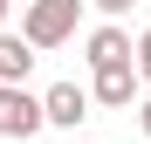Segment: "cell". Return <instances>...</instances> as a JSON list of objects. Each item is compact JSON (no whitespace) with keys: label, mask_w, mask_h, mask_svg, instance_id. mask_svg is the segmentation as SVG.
<instances>
[{"label":"cell","mask_w":151,"mask_h":144,"mask_svg":"<svg viewBox=\"0 0 151 144\" xmlns=\"http://www.w3.org/2000/svg\"><path fill=\"white\" fill-rule=\"evenodd\" d=\"M137 76H144V82H151V28H144V34H137Z\"/></svg>","instance_id":"cell-8"},{"label":"cell","mask_w":151,"mask_h":144,"mask_svg":"<svg viewBox=\"0 0 151 144\" xmlns=\"http://www.w3.org/2000/svg\"><path fill=\"white\" fill-rule=\"evenodd\" d=\"M35 69V41L28 34H0V82H28Z\"/></svg>","instance_id":"cell-6"},{"label":"cell","mask_w":151,"mask_h":144,"mask_svg":"<svg viewBox=\"0 0 151 144\" xmlns=\"http://www.w3.org/2000/svg\"><path fill=\"white\" fill-rule=\"evenodd\" d=\"M89 7H96V14H110V21H124V14L137 7V0H89Z\"/></svg>","instance_id":"cell-7"},{"label":"cell","mask_w":151,"mask_h":144,"mask_svg":"<svg viewBox=\"0 0 151 144\" xmlns=\"http://www.w3.org/2000/svg\"><path fill=\"white\" fill-rule=\"evenodd\" d=\"M76 21H83V0H28L21 7V34L35 48H62L76 34Z\"/></svg>","instance_id":"cell-1"},{"label":"cell","mask_w":151,"mask_h":144,"mask_svg":"<svg viewBox=\"0 0 151 144\" xmlns=\"http://www.w3.org/2000/svg\"><path fill=\"white\" fill-rule=\"evenodd\" d=\"M131 55H137V41L124 34L117 21H103V28L89 34V69H96V62H131Z\"/></svg>","instance_id":"cell-5"},{"label":"cell","mask_w":151,"mask_h":144,"mask_svg":"<svg viewBox=\"0 0 151 144\" xmlns=\"http://www.w3.org/2000/svg\"><path fill=\"white\" fill-rule=\"evenodd\" d=\"M137 62H96V82H89V96L96 103H110V110H131L137 103Z\"/></svg>","instance_id":"cell-3"},{"label":"cell","mask_w":151,"mask_h":144,"mask_svg":"<svg viewBox=\"0 0 151 144\" xmlns=\"http://www.w3.org/2000/svg\"><path fill=\"white\" fill-rule=\"evenodd\" d=\"M48 124L41 96H28V82H0V137H35Z\"/></svg>","instance_id":"cell-2"},{"label":"cell","mask_w":151,"mask_h":144,"mask_svg":"<svg viewBox=\"0 0 151 144\" xmlns=\"http://www.w3.org/2000/svg\"><path fill=\"white\" fill-rule=\"evenodd\" d=\"M137 124H144V137H151V103H137Z\"/></svg>","instance_id":"cell-9"},{"label":"cell","mask_w":151,"mask_h":144,"mask_svg":"<svg viewBox=\"0 0 151 144\" xmlns=\"http://www.w3.org/2000/svg\"><path fill=\"white\" fill-rule=\"evenodd\" d=\"M0 21H7V0H0Z\"/></svg>","instance_id":"cell-10"},{"label":"cell","mask_w":151,"mask_h":144,"mask_svg":"<svg viewBox=\"0 0 151 144\" xmlns=\"http://www.w3.org/2000/svg\"><path fill=\"white\" fill-rule=\"evenodd\" d=\"M41 110H48V124H62V130H76V124L89 117V89H83V82H55V89L41 96Z\"/></svg>","instance_id":"cell-4"}]
</instances>
